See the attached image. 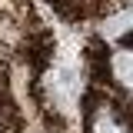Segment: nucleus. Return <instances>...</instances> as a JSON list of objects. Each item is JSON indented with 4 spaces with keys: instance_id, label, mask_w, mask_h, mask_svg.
Here are the masks:
<instances>
[{
    "instance_id": "f257e3e1",
    "label": "nucleus",
    "mask_w": 133,
    "mask_h": 133,
    "mask_svg": "<svg viewBox=\"0 0 133 133\" xmlns=\"http://www.w3.org/2000/svg\"><path fill=\"white\" fill-rule=\"evenodd\" d=\"M113 70H116V77L127 83V87H133V53H120L113 60Z\"/></svg>"
}]
</instances>
